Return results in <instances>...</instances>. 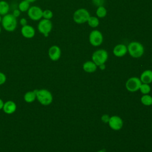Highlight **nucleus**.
<instances>
[{"mask_svg": "<svg viewBox=\"0 0 152 152\" xmlns=\"http://www.w3.org/2000/svg\"><path fill=\"white\" fill-rule=\"evenodd\" d=\"M1 23L2 28L8 32L14 31L17 27V18L10 13L2 16Z\"/></svg>", "mask_w": 152, "mask_h": 152, "instance_id": "obj_1", "label": "nucleus"}, {"mask_svg": "<svg viewBox=\"0 0 152 152\" xmlns=\"http://www.w3.org/2000/svg\"><path fill=\"white\" fill-rule=\"evenodd\" d=\"M127 49L129 55L134 58L141 57L144 52L143 45L140 42L137 41L130 42L127 46Z\"/></svg>", "mask_w": 152, "mask_h": 152, "instance_id": "obj_2", "label": "nucleus"}, {"mask_svg": "<svg viewBox=\"0 0 152 152\" xmlns=\"http://www.w3.org/2000/svg\"><path fill=\"white\" fill-rule=\"evenodd\" d=\"M36 99L43 106H48L53 102V96L50 91L46 89H36Z\"/></svg>", "mask_w": 152, "mask_h": 152, "instance_id": "obj_3", "label": "nucleus"}, {"mask_svg": "<svg viewBox=\"0 0 152 152\" xmlns=\"http://www.w3.org/2000/svg\"><path fill=\"white\" fill-rule=\"evenodd\" d=\"M92 61H93L97 66L102 64H105L108 59L107 52L102 49H98L93 52L91 56Z\"/></svg>", "mask_w": 152, "mask_h": 152, "instance_id": "obj_4", "label": "nucleus"}, {"mask_svg": "<svg viewBox=\"0 0 152 152\" xmlns=\"http://www.w3.org/2000/svg\"><path fill=\"white\" fill-rule=\"evenodd\" d=\"M90 17L88 10L85 8H79L74 12L73 20L77 24H81L86 23Z\"/></svg>", "mask_w": 152, "mask_h": 152, "instance_id": "obj_5", "label": "nucleus"}, {"mask_svg": "<svg viewBox=\"0 0 152 152\" xmlns=\"http://www.w3.org/2000/svg\"><path fill=\"white\" fill-rule=\"evenodd\" d=\"M37 27L40 34L43 35L45 37H47L52 31L53 25L50 20L42 18L39 21Z\"/></svg>", "mask_w": 152, "mask_h": 152, "instance_id": "obj_6", "label": "nucleus"}, {"mask_svg": "<svg viewBox=\"0 0 152 152\" xmlns=\"http://www.w3.org/2000/svg\"><path fill=\"white\" fill-rule=\"evenodd\" d=\"M90 43L93 46H99L101 45L103 41V36L101 31L98 30H92L88 37Z\"/></svg>", "mask_w": 152, "mask_h": 152, "instance_id": "obj_7", "label": "nucleus"}, {"mask_svg": "<svg viewBox=\"0 0 152 152\" xmlns=\"http://www.w3.org/2000/svg\"><path fill=\"white\" fill-rule=\"evenodd\" d=\"M142 84L140 78L132 77L128 79L125 83L126 90L130 92H135L140 89V86Z\"/></svg>", "mask_w": 152, "mask_h": 152, "instance_id": "obj_8", "label": "nucleus"}, {"mask_svg": "<svg viewBox=\"0 0 152 152\" xmlns=\"http://www.w3.org/2000/svg\"><path fill=\"white\" fill-rule=\"evenodd\" d=\"M27 12L28 18L33 21H40L42 18L43 10L38 6L30 7Z\"/></svg>", "mask_w": 152, "mask_h": 152, "instance_id": "obj_9", "label": "nucleus"}, {"mask_svg": "<svg viewBox=\"0 0 152 152\" xmlns=\"http://www.w3.org/2000/svg\"><path fill=\"white\" fill-rule=\"evenodd\" d=\"M108 124L110 128L113 130L118 131L122 128L124 123L121 117L116 115H113L110 117Z\"/></svg>", "mask_w": 152, "mask_h": 152, "instance_id": "obj_10", "label": "nucleus"}, {"mask_svg": "<svg viewBox=\"0 0 152 152\" xmlns=\"http://www.w3.org/2000/svg\"><path fill=\"white\" fill-rule=\"evenodd\" d=\"M48 56L52 61L59 60L61 56V48L57 45L51 46L48 49Z\"/></svg>", "mask_w": 152, "mask_h": 152, "instance_id": "obj_11", "label": "nucleus"}, {"mask_svg": "<svg viewBox=\"0 0 152 152\" xmlns=\"http://www.w3.org/2000/svg\"><path fill=\"white\" fill-rule=\"evenodd\" d=\"M21 34L24 38L32 39L35 36L36 30L33 26L27 24L21 27Z\"/></svg>", "mask_w": 152, "mask_h": 152, "instance_id": "obj_12", "label": "nucleus"}, {"mask_svg": "<svg viewBox=\"0 0 152 152\" xmlns=\"http://www.w3.org/2000/svg\"><path fill=\"white\" fill-rule=\"evenodd\" d=\"M128 52L127 46L122 43L116 45L113 49V53L116 57H122Z\"/></svg>", "mask_w": 152, "mask_h": 152, "instance_id": "obj_13", "label": "nucleus"}, {"mask_svg": "<svg viewBox=\"0 0 152 152\" xmlns=\"http://www.w3.org/2000/svg\"><path fill=\"white\" fill-rule=\"evenodd\" d=\"M17 109L16 103L12 100H8L4 102L2 110L4 112L8 115L14 113Z\"/></svg>", "mask_w": 152, "mask_h": 152, "instance_id": "obj_14", "label": "nucleus"}, {"mask_svg": "<svg viewBox=\"0 0 152 152\" xmlns=\"http://www.w3.org/2000/svg\"><path fill=\"white\" fill-rule=\"evenodd\" d=\"M140 79L142 83L150 84L152 83V71L150 69L144 71L141 73Z\"/></svg>", "mask_w": 152, "mask_h": 152, "instance_id": "obj_15", "label": "nucleus"}, {"mask_svg": "<svg viewBox=\"0 0 152 152\" xmlns=\"http://www.w3.org/2000/svg\"><path fill=\"white\" fill-rule=\"evenodd\" d=\"M97 66L92 61H88L85 62L83 65V70L88 73L94 72L96 71Z\"/></svg>", "mask_w": 152, "mask_h": 152, "instance_id": "obj_16", "label": "nucleus"}, {"mask_svg": "<svg viewBox=\"0 0 152 152\" xmlns=\"http://www.w3.org/2000/svg\"><path fill=\"white\" fill-rule=\"evenodd\" d=\"M24 100L26 103H33L36 99V89L27 91L24 95Z\"/></svg>", "mask_w": 152, "mask_h": 152, "instance_id": "obj_17", "label": "nucleus"}, {"mask_svg": "<svg viewBox=\"0 0 152 152\" xmlns=\"http://www.w3.org/2000/svg\"><path fill=\"white\" fill-rule=\"evenodd\" d=\"M10 8V5L7 1L4 0L0 1V15L1 16H4L8 14Z\"/></svg>", "mask_w": 152, "mask_h": 152, "instance_id": "obj_18", "label": "nucleus"}, {"mask_svg": "<svg viewBox=\"0 0 152 152\" xmlns=\"http://www.w3.org/2000/svg\"><path fill=\"white\" fill-rule=\"evenodd\" d=\"M30 3L27 1L26 0H23L19 3L18 5V9L22 12H27L29 9V8L30 7Z\"/></svg>", "mask_w": 152, "mask_h": 152, "instance_id": "obj_19", "label": "nucleus"}, {"mask_svg": "<svg viewBox=\"0 0 152 152\" xmlns=\"http://www.w3.org/2000/svg\"><path fill=\"white\" fill-rule=\"evenodd\" d=\"M87 23L90 27L92 28H96L99 25V20L97 17L90 16Z\"/></svg>", "mask_w": 152, "mask_h": 152, "instance_id": "obj_20", "label": "nucleus"}, {"mask_svg": "<svg viewBox=\"0 0 152 152\" xmlns=\"http://www.w3.org/2000/svg\"><path fill=\"white\" fill-rule=\"evenodd\" d=\"M96 14L98 18H104L107 15V10L104 6L98 7L96 11Z\"/></svg>", "mask_w": 152, "mask_h": 152, "instance_id": "obj_21", "label": "nucleus"}, {"mask_svg": "<svg viewBox=\"0 0 152 152\" xmlns=\"http://www.w3.org/2000/svg\"><path fill=\"white\" fill-rule=\"evenodd\" d=\"M141 103L145 106H150L152 105V96L147 94H143L141 97Z\"/></svg>", "mask_w": 152, "mask_h": 152, "instance_id": "obj_22", "label": "nucleus"}, {"mask_svg": "<svg viewBox=\"0 0 152 152\" xmlns=\"http://www.w3.org/2000/svg\"><path fill=\"white\" fill-rule=\"evenodd\" d=\"M141 93L143 94H148L150 91H151V87L150 84H145V83H142L140 86V89Z\"/></svg>", "mask_w": 152, "mask_h": 152, "instance_id": "obj_23", "label": "nucleus"}, {"mask_svg": "<svg viewBox=\"0 0 152 152\" xmlns=\"http://www.w3.org/2000/svg\"><path fill=\"white\" fill-rule=\"evenodd\" d=\"M53 16V12L49 9H46L43 10V14H42V18L50 20Z\"/></svg>", "mask_w": 152, "mask_h": 152, "instance_id": "obj_24", "label": "nucleus"}, {"mask_svg": "<svg viewBox=\"0 0 152 152\" xmlns=\"http://www.w3.org/2000/svg\"><path fill=\"white\" fill-rule=\"evenodd\" d=\"M93 4L97 7L100 6H103L105 0H91Z\"/></svg>", "mask_w": 152, "mask_h": 152, "instance_id": "obj_25", "label": "nucleus"}, {"mask_svg": "<svg viewBox=\"0 0 152 152\" xmlns=\"http://www.w3.org/2000/svg\"><path fill=\"white\" fill-rule=\"evenodd\" d=\"M6 80H7V77L5 74L2 72H0V86L5 84L6 82Z\"/></svg>", "mask_w": 152, "mask_h": 152, "instance_id": "obj_26", "label": "nucleus"}, {"mask_svg": "<svg viewBox=\"0 0 152 152\" xmlns=\"http://www.w3.org/2000/svg\"><path fill=\"white\" fill-rule=\"evenodd\" d=\"M109 119H110V116L107 114H104V115H102V116L101 118L102 121L104 123H108Z\"/></svg>", "mask_w": 152, "mask_h": 152, "instance_id": "obj_27", "label": "nucleus"}, {"mask_svg": "<svg viewBox=\"0 0 152 152\" xmlns=\"http://www.w3.org/2000/svg\"><path fill=\"white\" fill-rule=\"evenodd\" d=\"M21 12L18 9H15V10L12 11V14L15 18H17V17H18L20 15Z\"/></svg>", "mask_w": 152, "mask_h": 152, "instance_id": "obj_28", "label": "nucleus"}, {"mask_svg": "<svg viewBox=\"0 0 152 152\" xmlns=\"http://www.w3.org/2000/svg\"><path fill=\"white\" fill-rule=\"evenodd\" d=\"M20 24L21 26H24L27 24V20L26 18H21L20 20Z\"/></svg>", "mask_w": 152, "mask_h": 152, "instance_id": "obj_29", "label": "nucleus"}, {"mask_svg": "<svg viewBox=\"0 0 152 152\" xmlns=\"http://www.w3.org/2000/svg\"><path fill=\"white\" fill-rule=\"evenodd\" d=\"M4 102L1 99H0V110L2 109L3 106H4Z\"/></svg>", "mask_w": 152, "mask_h": 152, "instance_id": "obj_30", "label": "nucleus"}, {"mask_svg": "<svg viewBox=\"0 0 152 152\" xmlns=\"http://www.w3.org/2000/svg\"><path fill=\"white\" fill-rule=\"evenodd\" d=\"M99 68H100L101 70H104V69L106 68V65H105V64H102V65H99Z\"/></svg>", "mask_w": 152, "mask_h": 152, "instance_id": "obj_31", "label": "nucleus"}, {"mask_svg": "<svg viewBox=\"0 0 152 152\" xmlns=\"http://www.w3.org/2000/svg\"><path fill=\"white\" fill-rule=\"evenodd\" d=\"M27 1H28V2H30V3H32V2H36L37 0H26Z\"/></svg>", "mask_w": 152, "mask_h": 152, "instance_id": "obj_32", "label": "nucleus"}, {"mask_svg": "<svg viewBox=\"0 0 152 152\" xmlns=\"http://www.w3.org/2000/svg\"><path fill=\"white\" fill-rule=\"evenodd\" d=\"M97 152H106V151H104V150H100L97 151Z\"/></svg>", "mask_w": 152, "mask_h": 152, "instance_id": "obj_33", "label": "nucleus"}, {"mask_svg": "<svg viewBox=\"0 0 152 152\" xmlns=\"http://www.w3.org/2000/svg\"><path fill=\"white\" fill-rule=\"evenodd\" d=\"M2 16L0 15V23H1V21H2Z\"/></svg>", "mask_w": 152, "mask_h": 152, "instance_id": "obj_34", "label": "nucleus"}, {"mask_svg": "<svg viewBox=\"0 0 152 152\" xmlns=\"http://www.w3.org/2000/svg\"><path fill=\"white\" fill-rule=\"evenodd\" d=\"M1 30H2V28H1V27L0 26V34H1Z\"/></svg>", "mask_w": 152, "mask_h": 152, "instance_id": "obj_35", "label": "nucleus"}, {"mask_svg": "<svg viewBox=\"0 0 152 152\" xmlns=\"http://www.w3.org/2000/svg\"><path fill=\"white\" fill-rule=\"evenodd\" d=\"M151 61H152V57H151Z\"/></svg>", "mask_w": 152, "mask_h": 152, "instance_id": "obj_36", "label": "nucleus"}]
</instances>
